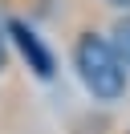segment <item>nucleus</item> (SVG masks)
I'll return each mask as SVG.
<instances>
[{
  "mask_svg": "<svg viewBox=\"0 0 130 134\" xmlns=\"http://www.w3.org/2000/svg\"><path fill=\"white\" fill-rule=\"evenodd\" d=\"M8 37L16 41V49H20V57L29 61V69L49 81V77H53V53L45 49V41H41L24 20H8Z\"/></svg>",
  "mask_w": 130,
  "mask_h": 134,
  "instance_id": "2",
  "label": "nucleus"
},
{
  "mask_svg": "<svg viewBox=\"0 0 130 134\" xmlns=\"http://www.w3.org/2000/svg\"><path fill=\"white\" fill-rule=\"evenodd\" d=\"M110 45L118 49V57L126 61V69H130V16H122L118 25H114V37H110Z\"/></svg>",
  "mask_w": 130,
  "mask_h": 134,
  "instance_id": "3",
  "label": "nucleus"
},
{
  "mask_svg": "<svg viewBox=\"0 0 130 134\" xmlns=\"http://www.w3.org/2000/svg\"><path fill=\"white\" fill-rule=\"evenodd\" d=\"M73 65H77V77L98 102H118L130 85V73H126V61L118 57L106 37L98 33H81L77 45H73Z\"/></svg>",
  "mask_w": 130,
  "mask_h": 134,
  "instance_id": "1",
  "label": "nucleus"
},
{
  "mask_svg": "<svg viewBox=\"0 0 130 134\" xmlns=\"http://www.w3.org/2000/svg\"><path fill=\"white\" fill-rule=\"evenodd\" d=\"M106 4H114V8H130V0H106Z\"/></svg>",
  "mask_w": 130,
  "mask_h": 134,
  "instance_id": "5",
  "label": "nucleus"
},
{
  "mask_svg": "<svg viewBox=\"0 0 130 134\" xmlns=\"http://www.w3.org/2000/svg\"><path fill=\"white\" fill-rule=\"evenodd\" d=\"M4 61H8V37H4V25H0V69H4Z\"/></svg>",
  "mask_w": 130,
  "mask_h": 134,
  "instance_id": "4",
  "label": "nucleus"
}]
</instances>
